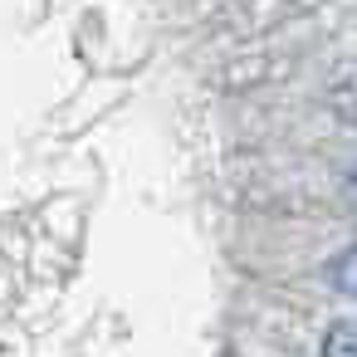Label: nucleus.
Returning a JSON list of instances; mask_svg holds the SVG:
<instances>
[{
	"label": "nucleus",
	"instance_id": "f257e3e1",
	"mask_svg": "<svg viewBox=\"0 0 357 357\" xmlns=\"http://www.w3.org/2000/svg\"><path fill=\"white\" fill-rule=\"evenodd\" d=\"M323 357H357V318H342L323 337Z\"/></svg>",
	"mask_w": 357,
	"mask_h": 357
},
{
	"label": "nucleus",
	"instance_id": "f03ea898",
	"mask_svg": "<svg viewBox=\"0 0 357 357\" xmlns=\"http://www.w3.org/2000/svg\"><path fill=\"white\" fill-rule=\"evenodd\" d=\"M328 284H333L337 294H352V298H357V245L342 250V255L328 264Z\"/></svg>",
	"mask_w": 357,
	"mask_h": 357
},
{
	"label": "nucleus",
	"instance_id": "7ed1b4c3",
	"mask_svg": "<svg viewBox=\"0 0 357 357\" xmlns=\"http://www.w3.org/2000/svg\"><path fill=\"white\" fill-rule=\"evenodd\" d=\"M352 191H357V167H352Z\"/></svg>",
	"mask_w": 357,
	"mask_h": 357
}]
</instances>
